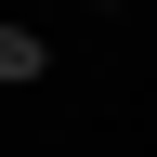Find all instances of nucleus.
Segmentation results:
<instances>
[{"label":"nucleus","instance_id":"nucleus-1","mask_svg":"<svg viewBox=\"0 0 157 157\" xmlns=\"http://www.w3.org/2000/svg\"><path fill=\"white\" fill-rule=\"evenodd\" d=\"M0 78H39V26H0Z\"/></svg>","mask_w":157,"mask_h":157}]
</instances>
